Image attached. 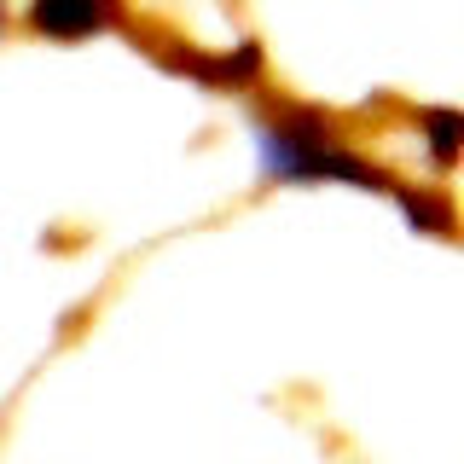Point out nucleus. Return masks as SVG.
<instances>
[{
	"instance_id": "f257e3e1",
	"label": "nucleus",
	"mask_w": 464,
	"mask_h": 464,
	"mask_svg": "<svg viewBox=\"0 0 464 464\" xmlns=\"http://www.w3.org/2000/svg\"><path fill=\"white\" fill-rule=\"evenodd\" d=\"M122 18V0H35L29 6V29L35 35H53V41H82V35H99Z\"/></svg>"
},
{
	"instance_id": "f03ea898",
	"label": "nucleus",
	"mask_w": 464,
	"mask_h": 464,
	"mask_svg": "<svg viewBox=\"0 0 464 464\" xmlns=\"http://www.w3.org/2000/svg\"><path fill=\"white\" fill-rule=\"evenodd\" d=\"M424 122H430V145H435V157H441V163H453V157H459V116L453 111H430L424 116Z\"/></svg>"
}]
</instances>
